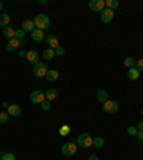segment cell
I'll return each instance as SVG.
<instances>
[{
  "instance_id": "obj_7",
  "label": "cell",
  "mask_w": 143,
  "mask_h": 160,
  "mask_svg": "<svg viewBox=\"0 0 143 160\" xmlns=\"http://www.w3.org/2000/svg\"><path fill=\"white\" fill-rule=\"evenodd\" d=\"M30 100H32V103H43L44 100H46L44 92H40V90H34L33 93L30 94Z\"/></svg>"
},
{
  "instance_id": "obj_11",
  "label": "cell",
  "mask_w": 143,
  "mask_h": 160,
  "mask_svg": "<svg viewBox=\"0 0 143 160\" xmlns=\"http://www.w3.org/2000/svg\"><path fill=\"white\" fill-rule=\"evenodd\" d=\"M7 113H9V116L16 117L22 113V109H20L19 104H9V107H7Z\"/></svg>"
},
{
  "instance_id": "obj_8",
  "label": "cell",
  "mask_w": 143,
  "mask_h": 160,
  "mask_svg": "<svg viewBox=\"0 0 143 160\" xmlns=\"http://www.w3.org/2000/svg\"><path fill=\"white\" fill-rule=\"evenodd\" d=\"M113 16H115V12L110 9H105L102 13H100V20L102 23H110L113 20Z\"/></svg>"
},
{
  "instance_id": "obj_19",
  "label": "cell",
  "mask_w": 143,
  "mask_h": 160,
  "mask_svg": "<svg viewBox=\"0 0 143 160\" xmlns=\"http://www.w3.org/2000/svg\"><path fill=\"white\" fill-rule=\"evenodd\" d=\"M3 36H6L7 39H14V29H12L10 26L3 27Z\"/></svg>"
},
{
  "instance_id": "obj_31",
  "label": "cell",
  "mask_w": 143,
  "mask_h": 160,
  "mask_svg": "<svg viewBox=\"0 0 143 160\" xmlns=\"http://www.w3.org/2000/svg\"><path fill=\"white\" fill-rule=\"evenodd\" d=\"M54 54H56V56H60V57H62V56H63V54H64V49H63V47H57V49H54Z\"/></svg>"
},
{
  "instance_id": "obj_24",
  "label": "cell",
  "mask_w": 143,
  "mask_h": 160,
  "mask_svg": "<svg viewBox=\"0 0 143 160\" xmlns=\"http://www.w3.org/2000/svg\"><path fill=\"white\" fill-rule=\"evenodd\" d=\"M24 36H26V32L22 29H17L14 30V39H19V40H23Z\"/></svg>"
},
{
  "instance_id": "obj_40",
  "label": "cell",
  "mask_w": 143,
  "mask_h": 160,
  "mask_svg": "<svg viewBox=\"0 0 143 160\" xmlns=\"http://www.w3.org/2000/svg\"><path fill=\"white\" fill-rule=\"evenodd\" d=\"M142 116H143V107H142Z\"/></svg>"
},
{
  "instance_id": "obj_17",
  "label": "cell",
  "mask_w": 143,
  "mask_h": 160,
  "mask_svg": "<svg viewBox=\"0 0 143 160\" xmlns=\"http://www.w3.org/2000/svg\"><path fill=\"white\" fill-rule=\"evenodd\" d=\"M10 23V16L7 13H0V26L2 27H7Z\"/></svg>"
},
{
  "instance_id": "obj_23",
  "label": "cell",
  "mask_w": 143,
  "mask_h": 160,
  "mask_svg": "<svg viewBox=\"0 0 143 160\" xmlns=\"http://www.w3.org/2000/svg\"><path fill=\"white\" fill-rule=\"evenodd\" d=\"M93 146L94 147H103L105 146V139L103 137H94L93 139Z\"/></svg>"
},
{
  "instance_id": "obj_2",
  "label": "cell",
  "mask_w": 143,
  "mask_h": 160,
  "mask_svg": "<svg viewBox=\"0 0 143 160\" xmlns=\"http://www.w3.org/2000/svg\"><path fill=\"white\" fill-rule=\"evenodd\" d=\"M77 144L80 147H90L93 146V137L90 136L89 133H82L77 137Z\"/></svg>"
},
{
  "instance_id": "obj_28",
  "label": "cell",
  "mask_w": 143,
  "mask_h": 160,
  "mask_svg": "<svg viewBox=\"0 0 143 160\" xmlns=\"http://www.w3.org/2000/svg\"><path fill=\"white\" fill-rule=\"evenodd\" d=\"M135 69L137 70V72H143V59H140V60H137L136 62V64H135Z\"/></svg>"
},
{
  "instance_id": "obj_21",
  "label": "cell",
  "mask_w": 143,
  "mask_h": 160,
  "mask_svg": "<svg viewBox=\"0 0 143 160\" xmlns=\"http://www.w3.org/2000/svg\"><path fill=\"white\" fill-rule=\"evenodd\" d=\"M106 9V2L105 0H96V12H103Z\"/></svg>"
},
{
  "instance_id": "obj_3",
  "label": "cell",
  "mask_w": 143,
  "mask_h": 160,
  "mask_svg": "<svg viewBox=\"0 0 143 160\" xmlns=\"http://www.w3.org/2000/svg\"><path fill=\"white\" fill-rule=\"evenodd\" d=\"M77 152V146L76 143H72V142H67V143H64L63 146H62V153L64 154V156L70 157L73 156L74 153Z\"/></svg>"
},
{
  "instance_id": "obj_27",
  "label": "cell",
  "mask_w": 143,
  "mask_h": 160,
  "mask_svg": "<svg viewBox=\"0 0 143 160\" xmlns=\"http://www.w3.org/2000/svg\"><path fill=\"white\" fill-rule=\"evenodd\" d=\"M7 120H9V113L7 112H2L0 113V123L4 124V123H7Z\"/></svg>"
},
{
  "instance_id": "obj_33",
  "label": "cell",
  "mask_w": 143,
  "mask_h": 160,
  "mask_svg": "<svg viewBox=\"0 0 143 160\" xmlns=\"http://www.w3.org/2000/svg\"><path fill=\"white\" fill-rule=\"evenodd\" d=\"M127 133H129L130 136H136V134H137V129H136V127H129V129H127Z\"/></svg>"
},
{
  "instance_id": "obj_9",
  "label": "cell",
  "mask_w": 143,
  "mask_h": 160,
  "mask_svg": "<svg viewBox=\"0 0 143 160\" xmlns=\"http://www.w3.org/2000/svg\"><path fill=\"white\" fill-rule=\"evenodd\" d=\"M26 59L29 63L36 64V63H39V53H37L36 50H29L26 54Z\"/></svg>"
},
{
  "instance_id": "obj_18",
  "label": "cell",
  "mask_w": 143,
  "mask_h": 160,
  "mask_svg": "<svg viewBox=\"0 0 143 160\" xmlns=\"http://www.w3.org/2000/svg\"><path fill=\"white\" fill-rule=\"evenodd\" d=\"M139 76H140V73L135 69V67H132V69L127 70V77H129V80H137Z\"/></svg>"
},
{
  "instance_id": "obj_38",
  "label": "cell",
  "mask_w": 143,
  "mask_h": 160,
  "mask_svg": "<svg viewBox=\"0 0 143 160\" xmlns=\"http://www.w3.org/2000/svg\"><path fill=\"white\" fill-rule=\"evenodd\" d=\"M2 106H3V107H4V109H7V107H9V104H7V103H6V102H2Z\"/></svg>"
},
{
  "instance_id": "obj_12",
  "label": "cell",
  "mask_w": 143,
  "mask_h": 160,
  "mask_svg": "<svg viewBox=\"0 0 143 160\" xmlns=\"http://www.w3.org/2000/svg\"><path fill=\"white\" fill-rule=\"evenodd\" d=\"M34 22L33 20H29V19H26L23 22V23H22V30H24V32H30V33H32V32H33L34 30Z\"/></svg>"
},
{
  "instance_id": "obj_22",
  "label": "cell",
  "mask_w": 143,
  "mask_h": 160,
  "mask_svg": "<svg viewBox=\"0 0 143 160\" xmlns=\"http://www.w3.org/2000/svg\"><path fill=\"white\" fill-rule=\"evenodd\" d=\"M117 6H119V2H117V0H106V9L115 10Z\"/></svg>"
},
{
  "instance_id": "obj_13",
  "label": "cell",
  "mask_w": 143,
  "mask_h": 160,
  "mask_svg": "<svg viewBox=\"0 0 143 160\" xmlns=\"http://www.w3.org/2000/svg\"><path fill=\"white\" fill-rule=\"evenodd\" d=\"M32 39L34 40V42H42V40L44 39V33H43V30H39V29H34L33 32H32Z\"/></svg>"
},
{
  "instance_id": "obj_15",
  "label": "cell",
  "mask_w": 143,
  "mask_h": 160,
  "mask_svg": "<svg viewBox=\"0 0 143 160\" xmlns=\"http://www.w3.org/2000/svg\"><path fill=\"white\" fill-rule=\"evenodd\" d=\"M46 79L49 80V82H56V80H59V72H57V70H47Z\"/></svg>"
},
{
  "instance_id": "obj_20",
  "label": "cell",
  "mask_w": 143,
  "mask_h": 160,
  "mask_svg": "<svg viewBox=\"0 0 143 160\" xmlns=\"http://www.w3.org/2000/svg\"><path fill=\"white\" fill-rule=\"evenodd\" d=\"M54 56H56V54H54V50H53V49H50V47H47V49L43 52V59H46V60L53 59Z\"/></svg>"
},
{
  "instance_id": "obj_29",
  "label": "cell",
  "mask_w": 143,
  "mask_h": 160,
  "mask_svg": "<svg viewBox=\"0 0 143 160\" xmlns=\"http://www.w3.org/2000/svg\"><path fill=\"white\" fill-rule=\"evenodd\" d=\"M2 160H16V157H14L13 153H4L2 156Z\"/></svg>"
},
{
  "instance_id": "obj_35",
  "label": "cell",
  "mask_w": 143,
  "mask_h": 160,
  "mask_svg": "<svg viewBox=\"0 0 143 160\" xmlns=\"http://www.w3.org/2000/svg\"><path fill=\"white\" fill-rule=\"evenodd\" d=\"M26 54H27V53L24 52V50H19V56H20V57H26Z\"/></svg>"
},
{
  "instance_id": "obj_5",
  "label": "cell",
  "mask_w": 143,
  "mask_h": 160,
  "mask_svg": "<svg viewBox=\"0 0 143 160\" xmlns=\"http://www.w3.org/2000/svg\"><path fill=\"white\" fill-rule=\"evenodd\" d=\"M23 44H24V40L10 39L6 44V49H7V52H16V50H19V47L23 46Z\"/></svg>"
},
{
  "instance_id": "obj_34",
  "label": "cell",
  "mask_w": 143,
  "mask_h": 160,
  "mask_svg": "<svg viewBox=\"0 0 143 160\" xmlns=\"http://www.w3.org/2000/svg\"><path fill=\"white\" fill-rule=\"evenodd\" d=\"M136 137L140 140V142H143V130H137V134Z\"/></svg>"
},
{
  "instance_id": "obj_25",
  "label": "cell",
  "mask_w": 143,
  "mask_h": 160,
  "mask_svg": "<svg viewBox=\"0 0 143 160\" xmlns=\"http://www.w3.org/2000/svg\"><path fill=\"white\" fill-rule=\"evenodd\" d=\"M135 64H136V60H135L133 57H126V59H125V66L126 67L132 69V67H135Z\"/></svg>"
},
{
  "instance_id": "obj_36",
  "label": "cell",
  "mask_w": 143,
  "mask_h": 160,
  "mask_svg": "<svg viewBox=\"0 0 143 160\" xmlns=\"http://www.w3.org/2000/svg\"><path fill=\"white\" fill-rule=\"evenodd\" d=\"M89 160H99V157L96 154H92V156H89Z\"/></svg>"
},
{
  "instance_id": "obj_26",
  "label": "cell",
  "mask_w": 143,
  "mask_h": 160,
  "mask_svg": "<svg viewBox=\"0 0 143 160\" xmlns=\"http://www.w3.org/2000/svg\"><path fill=\"white\" fill-rule=\"evenodd\" d=\"M59 133H60V136H67V134L70 133V126H67V124L62 126L59 129Z\"/></svg>"
},
{
  "instance_id": "obj_10",
  "label": "cell",
  "mask_w": 143,
  "mask_h": 160,
  "mask_svg": "<svg viewBox=\"0 0 143 160\" xmlns=\"http://www.w3.org/2000/svg\"><path fill=\"white\" fill-rule=\"evenodd\" d=\"M46 42H47V46L50 47V49H57L59 47V39H57L54 34H49V36L46 37Z\"/></svg>"
},
{
  "instance_id": "obj_4",
  "label": "cell",
  "mask_w": 143,
  "mask_h": 160,
  "mask_svg": "<svg viewBox=\"0 0 143 160\" xmlns=\"http://www.w3.org/2000/svg\"><path fill=\"white\" fill-rule=\"evenodd\" d=\"M33 74L36 77H46V74H47V66L44 63H42V62H39V63H36L34 64V67H33Z\"/></svg>"
},
{
  "instance_id": "obj_1",
  "label": "cell",
  "mask_w": 143,
  "mask_h": 160,
  "mask_svg": "<svg viewBox=\"0 0 143 160\" xmlns=\"http://www.w3.org/2000/svg\"><path fill=\"white\" fill-rule=\"evenodd\" d=\"M33 22H34V26L39 30H46V29H49V26H50V19L43 13L37 14Z\"/></svg>"
},
{
  "instance_id": "obj_39",
  "label": "cell",
  "mask_w": 143,
  "mask_h": 160,
  "mask_svg": "<svg viewBox=\"0 0 143 160\" xmlns=\"http://www.w3.org/2000/svg\"><path fill=\"white\" fill-rule=\"evenodd\" d=\"M2 10H3V3L0 2V12H2Z\"/></svg>"
},
{
  "instance_id": "obj_6",
  "label": "cell",
  "mask_w": 143,
  "mask_h": 160,
  "mask_svg": "<svg viewBox=\"0 0 143 160\" xmlns=\"http://www.w3.org/2000/svg\"><path fill=\"white\" fill-rule=\"evenodd\" d=\"M103 110L106 113H110V114L116 113L117 110H119V103L115 102V100H107V102L103 103Z\"/></svg>"
},
{
  "instance_id": "obj_14",
  "label": "cell",
  "mask_w": 143,
  "mask_h": 160,
  "mask_svg": "<svg viewBox=\"0 0 143 160\" xmlns=\"http://www.w3.org/2000/svg\"><path fill=\"white\" fill-rule=\"evenodd\" d=\"M96 97H97V100H99V102L105 103V102H107V100H109V93H107L105 89H100L99 92H97Z\"/></svg>"
},
{
  "instance_id": "obj_37",
  "label": "cell",
  "mask_w": 143,
  "mask_h": 160,
  "mask_svg": "<svg viewBox=\"0 0 143 160\" xmlns=\"http://www.w3.org/2000/svg\"><path fill=\"white\" fill-rule=\"evenodd\" d=\"M137 130H143V122H140V123L137 124Z\"/></svg>"
},
{
  "instance_id": "obj_16",
  "label": "cell",
  "mask_w": 143,
  "mask_h": 160,
  "mask_svg": "<svg viewBox=\"0 0 143 160\" xmlns=\"http://www.w3.org/2000/svg\"><path fill=\"white\" fill-rule=\"evenodd\" d=\"M57 90L56 89H49L46 90V93H44V96H46V100H49V102H52V100L57 99Z\"/></svg>"
},
{
  "instance_id": "obj_30",
  "label": "cell",
  "mask_w": 143,
  "mask_h": 160,
  "mask_svg": "<svg viewBox=\"0 0 143 160\" xmlns=\"http://www.w3.org/2000/svg\"><path fill=\"white\" fill-rule=\"evenodd\" d=\"M40 106H42V110H44V112H46V110L50 109V106H52V104L49 103V100H44L43 103H40Z\"/></svg>"
},
{
  "instance_id": "obj_41",
  "label": "cell",
  "mask_w": 143,
  "mask_h": 160,
  "mask_svg": "<svg viewBox=\"0 0 143 160\" xmlns=\"http://www.w3.org/2000/svg\"><path fill=\"white\" fill-rule=\"evenodd\" d=\"M0 104H2V100H0Z\"/></svg>"
},
{
  "instance_id": "obj_32",
  "label": "cell",
  "mask_w": 143,
  "mask_h": 160,
  "mask_svg": "<svg viewBox=\"0 0 143 160\" xmlns=\"http://www.w3.org/2000/svg\"><path fill=\"white\" fill-rule=\"evenodd\" d=\"M89 9L92 12H96V0H90L89 2Z\"/></svg>"
}]
</instances>
